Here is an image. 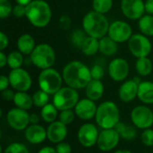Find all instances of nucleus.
<instances>
[{"mask_svg": "<svg viewBox=\"0 0 153 153\" xmlns=\"http://www.w3.org/2000/svg\"><path fill=\"white\" fill-rule=\"evenodd\" d=\"M62 76L66 86L77 90L85 88L92 79L91 69L79 60L68 62L63 69Z\"/></svg>", "mask_w": 153, "mask_h": 153, "instance_id": "f257e3e1", "label": "nucleus"}, {"mask_svg": "<svg viewBox=\"0 0 153 153\" xmlns=\"http://www.w3.org/2000/svg\"><path fill=\"white\" fill-rule=\"evenodd\" d=\"M109 22L105 14L94 10L87 13L82 18V29L88 36L101 39L108 35Z\"/></svg>", "mask_w": 153, "mask_h": 153, "instance_id": "f03ea898", "label": "nucleus"}, {"mask_svg": "<svg viewBox=\"0 0 153 153\" xmlns=\"http://www.w3.org/2000/svg\"><path fill=\"white\" fill-rule=\"evenodd\" d=\"M26 18L34 27L48 26L52 18L50 5L44 0H32L26 6Z\"/></svg>", "mask_w": 153, "mask_h": 153, "instance_id": "7ed1b4c3", "label": "nucleus"}, {"mask_svg": "<svg viewBox=\"0 0 153 153\" xmlns=\"http://www.w3.org/2000/svg\"><path fill=\"white\" fill-rule=\"evenodd\" d=\"M95 119L102 129L115 128L120 120L119 109L114 102L105 101L98 106Z\"/></svg>", "mask_w": 153, "mask_h": 153, "instance_id": "20e7f679", "label": "nucleus"}, {"mask_svg": "<svg viewBox=\"0 0 153 153\" xmlns=\"http://www.w3.org/2000/svg\"><path fill=\"white\" fill-rule=\"evenodd\" d=\"M63 82L64 79L62 74H60L52 67L41 69L38 78L39 89H42L43 91L52 96L55 95L62 87Z\"/></svg>", "mask_w": 153, "mask_h": 153, "instance_id": "39448f33", "label": "nucleus"}, {"mask_svg": "<svg viewBox=\"0 0 153 153\" xmlns=\"http://www.w3.org/2000/svg\"><path fill=\"white\" fill-rule=\"evenodd\" d=\"M32 65L40 69L51 68L56 61V52L48 43H39L30 55Z\"/></svg>", "mask_w": 153, "mask_h": 153, "instance_id": "423d86ee", "label": "nucleus"}, {"mask_svg": "<svg viewBox=\"0 0 153 153\" xmlns=\"http://www.w3.org/2000/svg\"><path fill=\"white\" fill-rule=\"evenodd\" d=\"M79 101L77 89L71 87H62L55 95H53V104L58 111L72 109L75 107Z\"/></svg>", "mask_w": 153, "mask_h": 153, "instance_id": "0eeeda50", "label": "nucleus"}, {"mask_svg": "<svg viewBox=\"0 0 153 153\" xmlns=\"http://www.w3.org/2000/svg\"><path fill=\"white\" fill-rule=\"evenodd\" d=\"M128 49L131 54L136 59L148 57L152 50V44L148 36L143 33L133 34L129 39Z\"/></svg>", "mask_w": 153, "mask_h": 153, "instance_id": "6e6552de", "label": "nucleus"}, {"mask_svg": "<svg viewBox=\"0 0 153 153\" xmlns=\"http://www.w3.org/2000/svg\"><path fill=\"white\" fill-rule=\"evenodd\" d=\"M10 86L16 91H28L32 85V79L30 73L22 69L18 68L12 69L8 75Z\"/></svg>", "mask_w": 153, "mask_h": 153, "instance_id": "1a4fd4ad", "label": "nucleus"}, {"mask_svg": "<svg viewBox=\"0 0 153 153\" xmlns=\"http://www.w3.org/2000/svg\"><path fill=\"white\" fill-rule=\"evenodd\" d=\"M131 120L139 129H148L153 124L152 110L146 106H135L131 112Z\"/></svg>", "mask_w": 153, "mask_h": 153, "instance_id": "9d476101", "label": "nucleus"}, {"mask_svg": "<svg viewBox=\"0 0 153 153\" xmlns=\"http://www.w3.org/2000/svg\"><path fill=\"white\" fill-rule=\"evenodd\" d=\"M108 35L117 43L128 41L133 35L131 25L122 20H117L110 23Z\"/></svg>", "mask_w": 153, "mask_h": 153, "instance_id": "9b49d317", "label": "nucleus"}, {"mask_svg": "<svg viewBox=\"0 0 153 153\" xmlns=\"http://www.w3.org/2000/svg\"><path fill=\"white\" fill-rule=\"evenodd\" d=\"M129 64L123 58L113 59L108 67V72L110 78L116 82H124L129 75Z\"/></svg>", "mask_w": 153, "mask_h": 153, "instance_id": "f8f14e48", "label": "nucleus"}, {"mask_svg": "<svg viewBox=\"0 0 153 153\" xmlns=\"http://www.w3.org/2000/svg\"><path fill=\"white\" fill-rule=\"evenodd\" d=\"M120 7L123 14L130 20H139L146 13L143 0H121Z\"/></svg>", "mask_w": 153, "mask_h": 153, "instance_id": "ddd939ff", "label": "nucleus"}, {"mask_svg": "<svg viewBox=\"0 0 153 153\" xmlns=\"http://www.w3.org/2000/svg\"><path fill=\"white\" fill-rule=\"evenodd\" d=\"M6 121L13 129L22 131L25 130L30 124V115L26 110L15 107L7 113Z\"/></svg>", "mask_w": 153, "mask_h": 153, "instance_id": "4468645a", "label": "nucleus"}, {"mask_svg": "<svg viewBox=\"0 0 153 153\" xmlns=\"http://www.w3.org/2000/svg\"><path fill=\"white\" fill-rule=\"evenodd\" d=\"M120 135L115 128L103 129L99 134L98 147L102 151H110L115 149L120 140Z\"/></svg>", "mask_w": 153, "mask_h": 153, "instance_id": "2eb2a0df", "label": "nucleus"}, {"mask_svg": "<svg viewBox=\"0 0 153 153\" xmlns=\"http://www.w3.org/2000/svg\"><path fill=\"white\" fill-rule=\"evenodd\" d=\"M99 134V131L93 124H84L78 131V140L82 146L90 148L97 143Z\"/></svg>", "mask_w": 153, "mask_h": 153, "instance_id": "dca6fc26", "label": "nucleus"}, {"mask_svg": "<svg viewBox=\"0 0 153 153\" xmlns=\"http://www.w3.org/2000/svg\"><path fill=\"white\" fill-rule=\"evenodd\" d=\"M97 108L95 101L86 97L78 101L74 107V113L82 120H91L96 115Z\"/></svg>", "mask_w": 153, "mask_h": 153, "instance_id": "f3484780", "label": "nucleus"}, {"mask_svg": "<svg viewBox=\"0 0 153 153\" xmlns=\"http://www.w3.org/2000/svg\"><path fill=\"white\" fill-rule=\"evenodd\" d=\"M139 83L134 78L125 80L119 87L118 96L124 103H129L134 100L138 96Z\"/></svg>", "mask_w": 153, "mask_h": 153, "instance_id": "a211bd4d", "label": "nucleus"}, {"mask_svg": "<svg viewBox=\"0 0 153 153\" xmlns=\"http://www.w3.org/2000/svg\"><path fill=\"white\" fill-rule=\"evenodd\" d=\"M67 135V128L61 121H55L49 124L47 129L48 139L53 143L63 142Z\"/></svg>", "mask_w": 153, "mask_h": 153, "instance_id": "6ab92c4d", "label": "nucleus"}, {"mask_svg": "<svg viewBox=\"0 0 153 153\" xmlns=\"http://www.w3.org/2000/svg\"><path fill=\"white\" fill-rule=\"evenodd\" d=\"M25 138L32 144L41 143L47 136V131L39 124H30L25 129Z\"/></svg>", "mask_w": 153, "mask_h": 153, "instance_id": "aec40b11", "label": "nucleus"}, {"mask_svg": "<svg viewBox=\"0 0 153 153\" xmlns=\"http://www.w3.org/2000/svg\"><path fill=\"white\" fill-rule=\"evenodd\" d=\"M104 90V85L101 80L91 79L85 87L86 97L92 101H98L103 96Z\"/></svg>", "mask_w": 153, "mask_h": 153, "instance_id": "412c9836", "label": "nucleus"}, {"mask_svg": "<svg viewBox=\"0 0 153 153\" xmlns=\"http://www.w3.org/2000/svg\"><path fill=\"white\" fill-rule=\"evenodd\" d=\"M137 97L146 105H153V81H141Z\"/></svg>", "mask_w": 153, "mask_h": 153, "instance_id": "4be33fe9", "label": "nucleus"}, {"mask_svg": "<svg viewBox=\"0 0 153 153\" xmlns=\"http://www.w3.org/2000/svg\"><path fill=\"white\" fill-rule=\"evenodd\" d=\"M35 47V40L29 33L22 34L17 40V49L23 55H30Z\"/></svg>", "mask_w": 153, "mask_h": 153, "instance_id": "5701e85b", "label": "nucleus"}, {"mask_svg": "<svg viewBox=\"0 0 153 153\" xmlns=\"http://www.w3.org/2000/svg\"><path fill=\"white\" fill-rule=\"evenodd\" d=\"M118 50L117 42L115 41L108 35H106L100 39V52L105 56H114Z\"/></svg>", "mask_w": 153, "mask_h": 153, "instance_id": "b1692460", "label": "nucleus"}, {"mask_svg": "<svg viewBox=\"0 0 153 153\" xmlns=\"http://www.w3.org/2000/svg\"><path fill=\"white\" fill-rule=\"evenodd\" d=\"M16 107L23 109V110H30L33 104L32 96H30L26 91H17L14 95V98L13 101Z\"/></svg>", "mask_w": 153, "mask_h": 153, "instance_id": "393cba45", "label": "nucleus"}, {"mask_svg": "<svg viewBox=\"0 0 153 153\" xmlns=\"http://www.w3.org/2000/svg\"><path fill=\"white\" fill-rule=\"evenodd\" d=\"M82 52L86 56H93L100 51V40L91 36H87L81 47Z\"/></svg>", "mask_w": 153, "mask_h": 153, "instance_id": "a878e982", "label": "nucleus"}, {"mask_svg": "<svg viewBox=\"0 0 153 153\" xmlns=\"http://www.w3.org/2000/svg\"><path fill=\"white\" fill-rule=\"evenodd\" d=\"M138 27L141 33L148 36H153V15L152 14H143L138 22Z\"/></svg>", "mask_w": 153, "mask_h": 153, "instance_id": "bb28decb", "label": "nucleus"}, {"mask_svg": "<svg viewBox=\"0 0 153 153\" xmlns=\"http://www.w3.org/2000/svg\"><path fill=\"white\" fill-rule=\"evenodd\" d=\"M152 62L148 57H143L137 59L135 62V69L137 73L142 77H147L152 72Z\"/></svg>", "mask_w": 153, "mask_h": 153, "instance_id": "cd10ccee", "label": "nucleus"}, {"mask_svg": "<svg viewBox=\"0 0 153 153\" xmlns=\"http://www.w3.org/2000/svg\"><path fill=\"white\" fill-rule=\"evenodd\" d=\"M57 111L58 109L55 106V105L52 104H47L45 106L41 108L40 111V116L46 123H53L57 118Z\"/></svg>", "mask_w": 153, "mask_h": 153, "instance_id": "c85d7f7f", "label": "nucleus"}, {"mask_svg": "<svg viewBox=\"0 0 153 153\" xmlns=\"http://www.w3.org/2000/svg\"><path fill=\"white\" fill-rule=\"evenodd\" d=\"M115 129L119 133L120 137L126 140H133L136 136V130L133 125L126 124L125 123H118Z\"/></svg>", "mask_w": 153, "mask_h": 153, "instance_id": "c756f323", "label": "nucleus"}, {"mask_svg": "<svg viewBox=\"0 0 153 153\" xmlns=\"http://www.w3.org/2000/svg\"><path fill=\"white\" fill-rule=\"evenodd\" d=\"M24 64L23 54L19 50H13L7 55V65L11 69L22 68Z\"/></svg>", "mask_w": 153, "mask_h": 153, "instance_id": "7c9ffc66", "label": "nucleus"}, {"mask_svg": "<svg viewBox=\"0 0 153 153\" xmlns=\"http://www.w3.org/2000/svg\"><path fill=\"white\" fill-rule=\"evenodd\" d=\"M113 7V0H92V8L94 11L106 14Z\"/></svg>", "mask_w": 153, "mask_h": 153, "instance_id": "2f4dec72", "label": "nucleus"}, {"mask_svg": "<svg viewBox=\"0 0 153 153\" xmlns=\"http://www.w3.org/2000/svg\"><path fill=\"white\" fill-rule=\"evenodd\" d=\"M87 36L88 35L84 32L83 29H75L72 32V33L70 35V40H71L72 44L74 47L81 49V47L83 44Z\"/></svg>", "mask_w": 153, "mask_h": 153, "instance_id": "473e14b6", "label": "nucleus"}, {"mask_svg": "<svg viewBox=\"0 0 153 153\" xmlns=\"http://www.w3.org/2000/svg\"><path fill=\"white\" fill-rule=\"evenodd\" d=\"M33 104L37 107H43L49 102V94L43 91L42 89L37 90L32 95Z\"/></svg>", "mask_w": 153, "mask_h": 153, "instance_id": "72a5a7b5", "label": "nucleus"}, {"mask_svg": "<svg viewBox=\"0 0 153 153\" xmlns=\"http://www.w3.org/2000/svg\"><path fill=\"white\" fill-rule=\"evenodd\" d=\"M13 8L9 0H0V18L5 19L13 14Z\"/></svg>", "mask_w": 153, "mask_h": 153, "instance_id": "f704fd0d", "label": "nucleus"}, {"mask_svg": "<svg viewBox=\"0 0 153 153\" xmlns=\"http://www.w3.org/2000/svg\"><path fill=\"white\" fill-rule=\"evenodd\" d=\"M4 153H30L27 147L19 142H14L6 147Z\"/></svg>", "mask_w": 153, "mask_h": 153, "instance_id": "c9c22d12", "label": "nucleus"}, {"mask_svg": "<svg viewBox=\"0 0 153 153\" xmlns=\"http://www.w3.org/2000/svg\"><path fill=\"white\" fill-rule=\"evenodd\" d=\"M60 112L61 113L59 114V121H61L65 125L70 124L71 123H73V121L74 120V116L76 115H75L74 112L72 111V109L63 110V111H60Z\"/></svg>", "mask_w": 153, "mask_h": 153, "instance_id": "e433bc0d", "label": "nucleus"}, {"mask_svg": "<svg viewBox=\"0 0 153 153\" xmlns=\"http://www.w3.org/2000/svg\"><path fill=\"white\" fill-rule=\"evenodd\" d=\"M91 74L92 79L101 80L105 75L104 68L100 64H95L92 68H91Z\"/></svg>", "mask_w": 153, "mask_h": 153, "instance_id": "4c0bfd02", "label": "nucleus"}, {"mask_svg": "<svg viewBox=\"0 0 153 153\" xmlns=\"http://www.w3.org/2000/svg\"><path fill=\"white\" fill-rule=\"evenodd\" d=\"M142 142L146 146H152L153 145V130L148 128L144 129L143 133L141 136Z\"/></svg>", "mask_w": 153, "mask_h": 153, "instance_id": "58836bf2", "label": "nucleus"}, {"mask_svg": "<svg viewBox=\"0 0 153 153\" xmlns=\"http://www.w3.org/2000/svg\"><path fill=\"white\" fill-rule=\"evenodd\" d=\"M72 26V19L69 15L67 14H63L61 15V17L59 18V27L64 30H69Z\"/></svg>", "mask_w": 153, "mask_h": 153, "instance_id": "ea45409f", "label": "nucleus"}, {"mask_svg": "<svg viewBox=\"0 0 153 153\" xmlns=\"http://www.w3.org/2000/svg\"><path fill=\"white\" fill-rule=\"evenodd\" d=\"M13 15L16 18L26 17V6L16 4V5H14L13 8Z\"/></svg>", "mask_w": 153, "mask_h": 153, "instance_id": "a19ab883", "label": "nucleus"}, {"mask_svg": "<svg viewBox=\"0 0 153 153\" xmlns=\"http://www.w3.org/2000/svg\"><path fill=\"white\" fill-rule=\"evenodd\" d=\"M57 153H71L72 152V148L70 146V144L66 143V142H59L56 145V148Z\"/></svg>", "mask_w": 153, "mask_h": 153, "instance_id": "79ce46f5", "label": "nucleus"}, {"mask_svg": "<svg viewBox=\"0 0 153 153\" xmlns=\"http://www.w3.org/2000/svg\"><path fill=\"white\" fill-rule=\"evenodd\" d=\"M14 95H15V93L13 90L8 89V88L1 91V96L3 97V99L5 100V101H13Z\"/></svg>", "mask_w": 153, "mask_h": 153, "instance_id": "37998d69", "label": "nucleus"}, {"mask_svg": "<svg viewBox=\"0 0 153 153\" xmlns=\"http://www.w3.org/2000/svg\"><path fill=\"white\" fill-rule=\"evenodd\" d=\"M8 44H9V39L7 35L4 32H0V50H4L5 48H7Z\"/></svg>", "mask_w": 153, "mask_h": 153, "instance_id": "c03bdc74", "label": "nucleus"}, {"mask_svg": "<svg viewBox=\"0 0 153 153\" xmlns=\"http://www.w3.org/2000/svg\"><path fill=\"white\" fill-rule=\"evenodd\" d=\"M9 86H10L9 78L4 75H1L0 76V91H3L8 88Z\"/></svg>", "mask_w": 153, "mask_h": 153, "instance_id": "a18cd8bd", "label": "nucleus"}, {"mask_svg": "<svg viewBox=\"0 0 153 153\" xmlns=\"http://www.w3.org/2000/svg\"><path fill=\"white\" fill-rule=\"evenodd\" d=\"M145 5V12L149 14L153 15V0H146L144 2Z\"/></svg>", "mask_w": 153, "mask_h": 153, "instance_id": "49530a36", "label": "nucleus"}, {"mask_svg": "<svg viewBox=\"0 0 153 153\" xmlns=\"http://www.w3.org/2000/svg\"><path fill=\"white\" fill-rule=\"evenodd\" d=\"M7 64V56L3 52V50L0 51V68L3 69Z\"/></svg>", "mask_w": 153, "mask_h": 153, "instance_id": "de8ad7c7", "label": "nucleus"}, {"mask_svg": "<svg viewBox=\"0 0 153 153\" xmlns=\"http://www.w3.org/2000/svg\"><path fill=\"white\" fill-rule=\"evenodd\" d=\"M39 122V116L37 114H31L30 115V124H37Z\"/></svg>", "mask_w": 153, "mask_h": 153, "instance_id": "09e8293b", "label": "nucleus"}, {"mask_svg": "<svg viewBox=\"0 0 153 153\" xmlns=\"http://www.w3.org/2000/svg\"><path fill=\"white\" fill-rule=\"evenodd\" d=\"M39 153H57V151L56 149L52 147H44L39 151Z\"/></svg>", "mask_w": 153, "mask_h": 153, "instance_id": "8fccbe9b", "label": "nucleus"}, {"mask_svg": "<svg viewBox=\"0 0 153 153\" xmlns=\"http://www.w3.org/2000/svg\"><path fill=\"white\" fill-rule=\"evenodd\" d=\"M32 0H15L16 4H20V5H25L27 6Z\"/></svg>", "mask_w": 153, "mask_h": 153, "instance_id": "3c124183", "label": "nucleus"}, {"mask_svg": "<svg viewBox=\"0 0 153 153\" xmlns=\"http://www.w3.org/2000/svg\"><path fill=\"white\" fill-rule=\"evenodd\" d=\"M115 153H132L131 151H127V150H118Z\"/></svg>", "mask_w": 153, "mask_h": 153, "instance_id": "603ef678", "label": "nucleus"}]
</instances>
